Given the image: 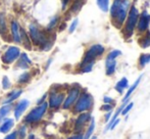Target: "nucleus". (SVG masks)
<instances>
[{"label":"nucleus","mask_w":150,"mask_h":139,"mask_svg":"<svg viewBox=\"0 0 150 139\" xmlns=\"http://www.w3.org/2000/svg\"><path fill=\"white\" fill-rule=\"evenodd\" d=\"M26 139H38V137L36 136V134H34V133H29Z\"/></svg>","instance_id":"44"},{"label":"nucleus","mask_w":150,"mask_h":139,"mask_svg":"<svg viewBox=\"0 0 150 139\" xmlns=\"http://www.w3.org/2000/svg\"><path fill=\"white\" fill-rule=\"evenodd\" d=\"M21 25L16 20L10 22V35L12 41L16 44H21Z\"/></svg>","instance_id":"13"},{"label":"nucleus","mask_w":150,"mask_h":139,"mask_svg":"<svg viewBox=\"0 0 150 139\" xmlns=\"http://www.w3.org/2000/svg\"><path fill=\"white\" fill-rule=\"evenodd\" d=\"M120 122V117H119L117 119H115V121H113V123H112V124H111L110 128H109V131H112V130H115V128L117 127V125H119Z\"/></svg>","instance_id":"41"},{"label":"nucleus","mask_w":150,"mask_h":139,"mask_svg":"<svg viewBox=\"0 0 150 139\" xmlns=\"http://www.w3.org/2000/svg\"><path fill=\"white\" fill-rule=\"evenodd\" d=\"M96 1H97V5H98V7L100 8L101 11H103V12L108 11L109 4H110L109 0H96Z\"/></svg>","instance_id":"31"},{"label":"nucleus","mask_w":150,"mask_h":139,"mask_svg":"<svg viewBox=\"0 0 150 139\" xmlns=\"http://www.w3.org/2000/svg\"><path fill=\"white\" fill-rule=\"evenodd\" d=\"M95 62H87V64H80L79 66V73L81 74H87L92 72L93 67H94Z\"/></svg>","instance_id":"29"},{"label":"nucleus","mask_w":150,"mask_h":139,"mask_svg":"<svg viewBox=\"0 0 150 139\" xmlns=\"http://www.w3.org/2000/svg\"><path fill=\"white\" fill-rule=\"evenodd\" d=\"M52 62H53V60H52V58H49V60H47V62H46V66H45V70H46V71H47V70L49 69V67L51 66Z\"/></svg>","instance_id":"43"},{"label":"nucleus","mask_w":150,"mask_h":139,"mask_svg":"<svg viewBox=\"0 0 150 139\" xmlns=\"http://www.w3.org/2000/svg\"><path fill=\"white\" fill-rule=\"evenodd\" d=\"M65 93L67 92L60 90L59 88H51L47 93L48 107L52 111H58L61 109L63 101H64Z\"/></svg>","instance_id":"6"},{"label":"nucleus","mask_w":150,"mask_h":139,"mask_svg":"<svg viewBox=\"0 0 150 139\" xmlns=\"http://www.w3.org/2000/svg\"><path fill=\"white\" fill-rule=\"evenodd\" d=\"M21 44L25 46V48L28 50L32 49V42L30 36L28 34V31H26L24 28H21Z\"/></svg>","instance_id":"19"},{"label":"nucleus","mask_w":150,"mask_h":139,"mask_svg":"<svg viewBox=\"0 0 150 139\" xmlns=\"http://www.w3.org/2000/svg\"><path fill=\"white\" fill-rule=\"evenodd\" d=\"M112 115H113V111H107V113H105V115H104V122L105 123H108L109 122V120L111 119V117H112Z\"/></svg>","instance_id":"39"},{"label":"nucleus","mask_w":150,"mask_h":139,"mask_svg":"<svg viewBox=\"0 0 150 139\" xmlns=\"http://www.w3.org/2000/svg\"><path fill=\"white\" fill-rule=\"evenodd\" d=\"M113 107H115V105L113 104H104L102 105V106L100 107L101 111H105V113H107V111H113Z\"/></svg>","instance_id":"36"},{"label":"nucleus","mask_w":150,"mask_h":139,"mask_svg":"<svg viewBox=\"0 0 150 139\" xmlns=\"http://www.w3.org/2000/svg\"><path fill=\"white\" fill-rule=\"evenodd\" d=\"M81 92H82V88L80 85L75 84V85L71 86L69 88V90L67 91V93H65L64 101H63L61 109H64V111H71V107L75 104V102L77 101L78 97L81 94Z\"/></svg>","instance_id":"8"},{"label":"nucleus","mask_w":150,"mask_h":139,"mask_svg":"<svg viewBox=\"0 0 150 139\" xmlns=\"http://www.w3.org/2000/svg\"><path fill=\"white\" fill-rule=\"evenodd\" d=\"M138 43L140 45V47L143 48V49L150 47V31H147L143 35H141V37L139 38Z\"/></svg>","instance_id":"25"},{"label":"nucleus","mask_w":150,"mask_h":139,"mask_svg":"<svg viewBox=\"0 0 150 139\" xmlns=\"http://www.w3.org/2000/svg\"><path fill=\"white\" fill-rule=\"evenodd\" d=\"M48 109H49V107H48L47 101L42 104L36 105L26 116H24L23 122L26 123L27 125H37V124H39L44 119Z\"/></svg>","instance_id":"4"},{"label":"nucleus","mask_w":150,"mask_h":139,"mask_svg":"<svg viewBox=\"0 0 150 139\" xmlns=\"http://www.w3.org/2000/svg\"><path fill=\"white\" fill-rule=\"evenodd\" d=\"M148 64H150V53H141L138 58L139 69H144Z\"/></svg>","instance_id":"27"},{"label":"nucleus","mask_w":150,"mask_h":139,"mask_svg":"<svg viewBox=\"0 0 150 139\" xmlns=\"http://www.w3.org/2000/svg\"><path fill=\"white\" fill-rule=\"evenodd\" d=\"M91 118H92L91 111H86V113H81L77 115L75 123H74V132L75 133H83L87 128Z\"/></svg>","instance_id":"10"},{"label":"nucleus","mask_w":150,"mask_h":139,"mask_svg":"<svg viewBox=\"0 0 150 139\" xmlns=\"http://www.w3.org/2000/svg\"><path fill=\"white\" fill-rule=\"evenodd\" d=\"M93 106H94V98H93L92 94L84 90V91L81 92V94L78 97L77 101L75 102L71 111L74 115H79L81 113L91 111Z\"/></svg>","instance_id":"2"},{"label":"nucleus","mask_w":150,"mask_h":139,"mask_svg":"<svg viewBox=\"0 0 150 139\" xmlns=\"http://www.w3.org/2000/svg\"><path fill=\"white\" fill-rule=\"evenodd\" d=\"M32 77H33V75H32L31 72L25 71L24 73L21 74L20 77L18 78V85H26V84L31 82Z\"/></svg>","instance_id":"26"},{"label":"nucleus","mask_w":150,"mask_h":139,"mask_svg":"<svg viewBox=\"0 0 150 139\" xmlns=\"http://www.w3.org/2000/svg\"><path fill=\"white\" fill-rule=\"evenodd\" d=\"M32 66V60L29 57V55L26 52H22L18 57V60L16 62V67L20 70H24V71H28Z\"/></svg>","instance_id":"14"},{"label":"nucleus","mask_w":150,"mask_h":139,"mask_svg":"<svg viewBox=\"0 0 150 139\" xmlns=\"http://www.w3.org/2000/svg\"><path fill=\"white\" fill-rule=\"evenodd\" d=\"M69 2H71V0H62V7L65 8V6H67Z\"/></svg>","instance_id":"45"},{"label":"nucleus","mask_w":150,"mask_h":139,"mask_svg":"<svg viewBox=\"0 0 150 139\" xmlns=\"http://www.w3.org/2000/svg\"><path fill=\"white\" fill-rule=\"evenodd\" d=\"M120 55H122V51H120V50L113 49V50H111V51H109L108 53H107L105 60H117V58L119 57V56H120Z\"/></svg>","instance_id":"30"},{"label":"nucleus","mask_w":150,"mask_h":139,"mask_svg":"<svg viewBox=\"0 0 150 139\" xmlns=\"http://www.w3.org/2000/svg\"><path fill=\"white\" fill-rule=\"evenodd\" d=\"M1 85H2V89L3 90H9L11 88V82H10L9 78L7 76H4L2 78V81H1Z\"/></svg>","instance_id":"32"},{"label":"nucleus","mask_w":150,"mask_h":139,"mask_svg":"<svg viewBox=\"0 0 150 139\" xmlns=\"http://www.w3.org/2000/svg\"><path fill=\"white\" fill-rule=\"evenodd\" d=\"M23 93H24V90H23L22 88H16V89L11 90V91L6 95V97L4 98V100L2 101V104H13L14 101H16V100L22 96Z\"/></svg>","instance_id":"15"},{"label":"nucleus","mask_w":150,"mask_h":139,"mask_svg":"<svg viewBox=\"0 0 150 139\" xmlns=\"http://www.w3.org/2000/svg\"><path fill=\"white\" fill-rule=\"evenodd\" d=\"M82 5H83V2H82V0H76V1L74 2L73 6H71V11H73V12L79 11V10L81 9Z\"/></svg>","instance_id":"34"},{"label":"nucleus","mask_w":150,"mask_h":139,"mask_svg":"<svg viewBox=\"0 0 150 139\" xmlns=\"http://www.w3.org/2000/svg\"><path fill=\"white\" fill-rule=\"evenodd\" d=\"M21 53H22V51H21L20 47H18V46H16V45L8 46L5 49V51L3 52V54H2L1 60L4 65L10 66V65L14 64V62L18 60Z\"/></svg>","instance_id":"9"},{"label":"nucleus","mask_w":150,"mask_h":139,"mask_svg":"<svg viewBox=\"0 0 150 139\" xmlns=\"http://www.w3.org/2000/svg\"><path fill=\"white\" fill-rule=\"evenodd\" d=\"M117 60H105V74L108 77H111L117 71Z\"/></svg>","instance_id":"22"},{"label":"nucleus","mask_w":150,"mask_h":139,"mask_svg":"<svg viewBox=\"0 0 150 139\" xmlns=\"http://www.w3.org/2000/svg\"><path fill=\"white\" fill-rule=\"evenodd\" d=\"M105 52V47L102 44H92L88 47V49L85 51V54L83 56L81 64H87V62H95L97 58L101 57Z\"/></svg>","instance_id":"7"},{"label":"nucleus","mask_w":150,"mask_h":139,"mask_svg":"<svg viewBox=\"0 0 150 139\" xmlns=\"http://www.w3.org/2000/svg\"><path fill=\"white\" fill-rule=\"evenodd\" d=\"M130 1L129 0H115L109 8V13L112 23L117 28H122L126 22L127 16L130 10Z\"/></svg>","instance_id":"1"},{"label":"nucleus","mask_w":150,"mask_h":139,"mask_svg":"<svg viewBox=\"0 0 150 139\" xmlns=\"http://www.w3.org/2000/svg\"><path fill=\"white\" fill-rule=\"evenodd\" d=\"M103 104H115V100L113 99L112 97H110V96H107L105 95L104 97H103Z\"/></svg>","instance_id":"37"},{"label":"nucleus","mask_w":150,"mask_h":139,"mask_svg":"<svg viewBox=\"0 0 150 139\" xmlns=\"http://www.w3.org/2000/svg\"><path fill=\"white\" fill-rule=\"evenodd\" d=\"M58 23H59V16H52V18H50L49 23H48L47 27H46V30H47L48 32H51V31H53L54 29L58 26Z\"/></svg>","instance_id":"28"},{"label":"nucleus","mask_w":150,"mask_h":139,"mask_svg":"<svg viewBox=\"0 0 150 139\" xmlns=\"http://www.w3.org/2000/svg\"><path fill=\"white\" fill-rule=\"evenodd\" d=\"M134 107V102H132V101H129L128 104H127L126 105H125V107L122 109V113L120 115L122 116H127L129 113L131 111V109Z\"/></svg>","instance_id":"33"},{"label":"nucleus","mask_w":150,"mask_h":139,"mask_svg":"<svg viewBox=\"0 0 150 139\" xmlns=\"http://www.w3.org/2000/svg\"><path fill=\"white\" fill-rule=\"evenodd\" d=\"M90 139H97V136H96V135H93Z\"/></svg>","instance_id":"46"},{"label":"nucleus","mask_w":150,"mask_h":139,"mask_svg":"<svg viewBox=\"0 0 150 139\" xmlns=\"http://www.w3.org/2000/svg\"><path fill=\"white\" fill-rule=\"evenodd\" d=\"M78 26H79V20H78V18H75V20H74L73 22L71 23V25H69V32L71 33H71H74L76 30H77Z\"/></svg>","instance_id":"35"},{"label":"nucleus","mask_w":150,"mask_h":139,"mask_svg":"<svg viewBox=\"0 0 150 139\" xmlns=\"http://www.w3.org/2000/svg\"><path fill=\"white\" fill-rule=\"evenodd\" d=\"M28 34L30 36L32 45H35L41 49V47L50 39V35H48L44 30H42L37 24H30L28 30Z\"/></svg>","instance_id":"5"},{"label":"nucleus","mask_w":150,"mask_h":139,"mask_svg":"<svg viewBox=\"0 0 150 139\" xmlns=\"http://www.w3.org/2000/svg\"><path fill=\"white\" fill-rule=\"evenodd\" d=\"M8 34V25L6 16L4 12H0V35L3 38H6Z\"/></svg>","instance_id":"21"},{"label":"nucleus","mask_w":150,"mask_h":139,"mask_svg":"<svg viewBox=\"0 0 150 139\" xmlns=\"http://www.w3.org/2000/svg\"><path fill=\"white\" fill-rule=\"evenodd\" d=\"M14 125H16V120L13 118H6L0 123V133L6 135L12 131Z\"/></svg>","instance_id":"16"},{"label":"nucleus","mask_w":150,"mask_h":139,"mask_svg":"<svg viewBox=\"0 0 150 139\" xmlns=\"http://www.w3.org/2000/svg\"><path fill=\"white\" fill-rule=\"evenodd\" d=\"M13 109V104H2L0 106V123L3 121L4 119L8 118L10 113Z\"/></svg>","instance_id":"24"},{"label":"nucleus","mask_w":150,"mask_h":139,"mask_svg":"<svg viewBox=\"0 0 150 139\" xmlns=\"http://www.w3.org/2000/svg\"><path fill=\"white\" fill-rule=\"evenodd\" d=\"M29 105H30V101L26 98L24 99H21L18 101V104L16 105H13V119L16 121H20L21 118L24 116V113H26V111L28 109Z\"/></svg>","instance_id":"12"},{"label":"nucleus","mask_w":150,"mask_h":139,"mask_svg":"<svg viewBox=\"0 0 150 139\" xmlns=\"http://www.w3.org/2000/svg\"><path fill=\"white\" fill-rule=\"evenodd\" d=\"M65 139H83V133H75Z\"/></svg>","instance_id":"40"},{"label":"nucleus","mask_w":150,"mask_h":139,"mask_svg":"<svg viewBox=\"0 0 150 139\" xmlns=\"http://www.w3.org/2000/svg\"><path fill=\"white\" fill-rule=\"evenodd\" d=\"M142 78H143V75H140L138 78H137L136 81H135L134 83L132 84V85L129 86V88H128V89H127L126 94H125L124 98H122V102H129V101H130L131 96H132V94L134 93L135 90H136L137 88H138L139 84L141 83V80H142Z\"/></svg>","instance_id":"17"},{"label":"nucleus","mask_w":150,"mask_h":139,"mask_svg":"<svg viewBox=\"0 0 150 139\" xmlns=\"http://www.w3.org/2000/svg\"><path fill=\"white\" fill-rule=\"evenodd\" d=\"M129 86H130V84H129V79L127 77H122L120 81L117 82V84H115V90L117 93L122 94L125 92V90L128 89Z\"/></svg>","instance_id":"20"},{"label":"nucleus","mask_w":150,"mask_h":139,"mask_svg":"<svg viewBox=\"0 0 150 139\" xmlns=\"http://www.w3.org/2000/svg\"><path fill=\"white\" fill-rule=\"evenodd\" d=\"M3 139H18V135H16V130H14V131L9 132L8 134H6L5 137H4Z\"/></svg>","instance_id":"38"},{"label":"nucleus","mask_w":150,"mask_h":139,"mask_svg":"<svg viewBox=\"0 0 150 139\" xmlns=\"http://www.w3.org/2000/svg\"><path fill=\"white\" fill-rule=\"evenodd\" d=\"M46 101H47V93H45L43 96H42V97H40L39 99L37 100V105L42 104H44V102H46Z\"/></svg>","instance_id":"42"},{"label":"nucleus","mask_w":150,"mask_h":139,"mask_svg":"<svg viewBox=\"0 0 150 139\" xmlns=\"http://www.w3.org/2000/svg\"><path fill=\"white\" fill-rule=\"evenodd\" d=\"M149 27H150V14L146 10H144L142 13L139 14V18L136 26V32L139 35H143L145 32H147L149 30Z\"/></svg>","instance_id":"11"},{"label":"nucleus","mask_w":150,"mask_h":139,"mask_svg":"<svg viewBox=\"0 0 150 139\" xmlns=\"http://www.w3.org/2000/svg\"><path fill=\"white\" fill-rule=\"evenodd\" d=\"M95 128H96V123H95V118L92 116L87 128L85 129V132H83V139H90L94 134Z\"/></svg>","instance_id":"18"},{"label":"nucleus","mask_w":150,"mask_h":139,"mask_svg":"<svg viewBox=\"0 0 150 139\" xmlns=\"http://www.w3.org/2000/svg\"><path fill=\"white\" fill-rule=\"evenodd\" d=\"M28 129H29V125H27L26 123H21L20 125L18 126V128L16 129V135H18V139H26L27 136H28Z\"/></svg>","instance_id":"23"},{"label":"nucleus","mask_w":150,"mask_h":139,"mask_svg":"<svg viewBox=\"0 0 150 139\" xmlns=\"http://www.w3.org/2000/svg\"><path fill=\"white\" fill-rule=\"evenodd\" d=\"M139 10L135 5H132L130 7V10L127 16L126 22H125L124 26H122V35L126 39H130L133 35L135 34L136 31L137 22L139 18Z\"/></svg>","instance_id":"3"}]
</instances>
